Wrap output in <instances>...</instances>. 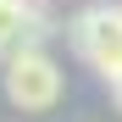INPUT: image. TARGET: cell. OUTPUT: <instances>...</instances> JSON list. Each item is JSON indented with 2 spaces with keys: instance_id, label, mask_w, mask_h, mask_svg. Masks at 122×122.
I'll return each instance as SVG.
<instances>
[{
  "instance_id": "obj_4",
  "label": "cell",
  "mask_w": 122,
  "mask_h": 122,
  "mask_svg": "<svg viewBox=\"0 0 122 122\" xmlns=\"http://www.w3.org/2000/svg\"><path fill=\"white\" fill-rule=\"evenodd\" d=\"M111 100H117V106H122V78H111Z\"/></svg>"
},
{
  "instance_id": "obj_2",
  "label": "cell",
  "mask_w": 122,
  "mask_h": 122,
  "mask_svg": "<svg viewBox=\"0 0 122 122\" xmlns=\"http://www.w3.org/2000/svg\"><path fill=\"white\" fill-rule=\"evenodd\" d=\"M67 39L106 83L122 78V6H83L67 22Z\"/></svg>"
},
{
  "instance_id": "obj_3",
  "label": "cell",
  "mask_w": 122,
  "mask_h": 122,
  "mask_svg": "<svg viewBox=\"0 0 122 122\" xmlns=\"http://www.w3.org/2000/svg\"><path fill=\"white\" fill-rule=\"evenodd\" d=\"M56 33V22L45 11H33V0H0V61L22 45H45Z\"/></svg>"
},
{
  "instance_id": "obj_1",
  "label": "cell",
  "mask_w": 122,
  "mask_h": 122,
  "mask_svg": "<svg viewBox=\"0 0 122 122\" xmlns=\"http://www.w3.org/2000/svg\"><path fill=\"white\" fill-rule=\"evenodd\" d=\"M6 100L17 111H50L61 100V67L45 45H22L6 56Z\"/></svg>"
}]
</instances>
